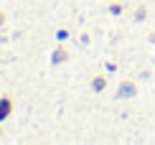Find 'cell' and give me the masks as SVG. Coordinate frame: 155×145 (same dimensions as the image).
<instances>
[{"label": "cell", "mask_w": 155, "mask_h": 145, "mask_svg": "<svg viewBox=\"0 0 155 145\" xmlns=\"http://www.w3.org/2000/svg\"><path fill=\"white\" fill-rule=\"evenodd\" d=\"M137 94V84L132 82V79H122L117 84V92H114V97L117 99H130V97Z\"/></svg>", "instance_id": "3957f363"}, {"label": "cell", "mask_w": 155, "mask_h": 145, "mask_svg": "<svg viewBox=\"0 0 155 145\" xmlns=\"http://www.w3.org/2000/svg\"><path fill=\"white\" fill-rule=\"evenodd\" d=\"M5 23H8V15H5V10H3V8H0V28H3V25H5Z\"/></svg>", "instance_id": "ba28073f"}, {"label": "cell", "mask_w": 155, "mask_h": 145, "mask_svg": "<svg viewBox=\"0 0 155 145\" xmlns=\"http://www.w3.org/2000/svg\"><path fill=\"white\" fill-rule=\"evenodd\" d=\"M147 41H150V43H155V31H153L150 36H147Z\"/></svg>", "instance_id": "9c48e42d"}, {"label": "cell", "mask_w": 155, "mask_h": 145, "mask_svg": "<svg viewBox=\"0 0 155 145\" xmlns=\"http://www.w3.org/2000/svg\"><path fill=\"white\" fill-rule=\"evenodd\" d=\"M69 36H71V31H69V28H56V41H64V43H66Z\"/></svg>", "instance_id": "8992f818"}, {"label": "cell", "mask_w": 155, "mask_h": 145, "mask_svg": "<svg viewBox=\"0 0 155 145\" xmlns=\"http://www.w3.org/2000/svg\"><path fill=\"white\" fill-rule=\"evenodd\" d=\"M109 15H122V10H125V3H109L107 5Z\"/></svg>", "instance_id": "5b68a950"}, {"label": "cell", "mask_w": 155, "mask_h": 145, "mask_svg": "<svg viewBox=\"0 0 155 145\" xmlns=\"http://www.w3.org/2000/svg\"><path fill=\"white\" fill-rule=\"evenodd\" d=\"M104 89H107V74H94L92 79H89V92L102 94Z\"/></svg>", "instance_id": "277c9868"}, {"label": "cell", "mask_w": 155, "mask_h": 145, "mask_svg": "<svg viewBox=\"0 0 155 145\" xmlns=\"http://www.w3.org/2000/svg\"><path fill=\"white\" fill-rule=\"evenodd\" d=\"M69 59H71V51H69V46L64 41H56V49L51 51V66H61V64H69Z\"/></svg>", "instance_id": "6da1fadb"}, {"label": "cell", "mask_w": 155, "mask_h": 145, "mask_svg": "<svg viewBox=\"0 0 155 145\" xmlns=\"http://www.w3.org/2000/svg\"><path fill=\"white\" fill-rule=\"evenodd\" d=\"M0 137H3V122H0Z\"/></svg>", "instance_id": "30bf717a"}, {"label": "cell", "mask_w": 155, "mask_h": 145, "mask_svg": "<svg viewBox=\"0 0 155 145\" xmlns=\"http://www.w3.org/2000/svg\"><path fill=\"white\" fill-rule=\"evenodd\" d=\"M13 112H15V99H13V94H10V92L0 94V122L10 120Z\"/></svg>", "instance_id": "7a4b0ae2"}, {"label": "cell", "mask_w": 155, "mask_h": 145, "mask_svg": "<svg viewBox=\"0 0 155 145\" xmlns=\"http://www.w3.org/2000/svg\"><path fill=\"white\" fill-rule=\"evenodd\" d=\"M145 10H147L145 5H140V8H137V13H135V21H145V15H147Z\"/></svg>", "instance_id": "52a82bcc"}]
</instances>
